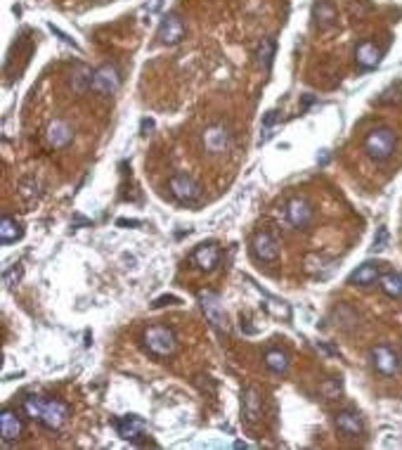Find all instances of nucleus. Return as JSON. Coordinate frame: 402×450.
Listing matches in <instances>:
<instances>
[{
	"mask_svg": "<svg viewBox=\"0 0 402 450\" xmlns=\"http://www.w3.org/2000/svg\"><path fill=\"white\" fill-rule=\"evenodd\" d=\"M386 240H388V232H386V227H381L379 235L374 237V249H384V247H386Z\"/></svg>",
	"mask_w": 402,
	"mask_h": 450,
	"instance_id": "27",
	"label": "nucleus"
},
{
	"mask_svg": "<svg viewBox=\"0 0 402 450\" xmlns=\"http://www.w3.org/2000/svg\"><path fill=\"white\" fill-rule=\"evenodd\" d=\"M254 256L263 263H275L280 256V245L270 232H258L254 237Z\"/></svg>",
	"mask_w": 402,
	"mask_h": 450,
	"instance_id": "11",
	"label": "nucleus"
},
{
	"mask_svg": "<svg viewBox=\"0 0 402 450\" xmlns=\"http://www.w3.org/2000/svg\"><path fill=\"white\" fill-rule=\"evenodd\" d=\"M201 140H204L206 152L220 154V152H225V149L230 147V133H228V128L225 126H211V128H206L204 131Z\"/></svg>",
	"mask_w": 402,
	"mask_h": 450,
	"instance_id": "13",
	"label": "nucleus"
},
{
	"mask_svg": "<svg viewBox=\"0 0 402 450\" xmlns=\"http://www.w3.org/2000/svg\"><path fill=\"white\" fill-rule=\"evenodd\" d=\"M241 408H244V417L246 422H258L260 420V412H263V401H260V394L256 386H249V389H244V394H241Z\"/></svg>",
	"mask_w": 402,
	"mask_h": 450,
	"instance_id": "14",
	"label": "nucleus"
},
{
	"mask_svg": "<svg viewBox=\"0 0 402 450\" xmlns=\"http://www.w3.org/2000/svg\"><path fill=\"white\" fill-rule=\"evenodd\" d=\"M265 365L270 372H277V375H284L289 370V355L280 349H270L265 353Z\"/></svg>",
	"mask_w": 402,
	"mask_h": 450,
	"instance_id": "23",
	"label": "nucleus"
},
{
	"mask_svg": "<svg viewBox=\"0 0 402 450\" xmlns=\"http://www.w3.org/2000/svg\"><path fill=\"white\" fill-rule=\"evenodd\" d=\"M22 432H24V424L19 412L14 408H3V412H0V438H3L5 446L19 441Z\"/></svg>",
	"mask_w": 402,
	"mask_h": 450,
	"instance_id": "6",
	"label": "nucleus"
},
{
	"mask_svg": "<svg viewBox=\"0 0 402 450\" xmlns=\"http://www.w3.org/2000/svg\"><path fill=\"white\" fill-rule=\"evenodd\" d=\"M336 427H338V432L345 434V436H360V434L364 432L362 420H360V415H358V412H353V410L338 412V415H336Z\"/></svg>",
	"mask_w": 402,
	"mask_h": 450,
	"instance_id": "18",
	"label": "nucleus"
},
{
	"mask_svg": "<svg viewBox=\"0 0 402 450\" xmlns=\"http://www.w3.org/2000/svg\"><path fill=\"white\" fill-rule=\"evenodd\" d=\"M45 140H48V145L53 149H64L74 140V128H71L64 118H55L48 126V131H45Z\"/></svg>",
	"mask_w": 402,
	"mask_h": 450,
	"instance_id": "10",
	"label": "nucleus"
},
{
	"mask_svg": "<svg viewBox=\"0 0 402 450\" xmlns=\"http://www.w3.org/2000/svg\"><path fill=\"white\" fill-rule=\"evenodd\" d=\"M71 76H74V79H71V86L76 88V92H85L92 84V71H88L85 66H76Z\"/></svg>",
	"mask_w": 402,
	"mask_h": 450,
	"instance_id": "25",
	"label": "nucleus"
},
{
	"mask_svg": "<svg viewBox=\"0 0 402 450\" xmlns=\"http://www.w3.org/2000/svg\"><path fill=\"white\" fill-rule=\"evenodd\" d=\"M168 190H171L173 197L178 201H183V204H194V201H199L201 197V185L187 173L173 175V178L168 180Z\"/></svg>",
	"mask_w": 402,
	"mask_h": 450,
	"instance_id": "4",
	"label": "nucleus"
},
{
	"mask_svg": "<svg viewBox=\"0 0 402 450\" xmlns=\"http://www.w3.org/2000/svg\"><path fill=\"white\" fill-rule=\"evenodd\" d=\"M66 417H69V408H66V403L57 401V398H45L43 410H40V420H38L45 429L55 432V429H59L62 424L66 422Z\"/></svg>",
	"mask_w": 402,
	"mask_h": 450,
	"instance_id": "5",
	"label": "nucleus"
},
{
	"mask_svg": "<svg viewBox=\"0 0 402 450\" xmlns=\"http://www.w3.org/2000/svg\"><path fill=\"white\" fill-rule=\"evenodd\" d=\"M372 363H374V370L384 377H393V375H398V370H400L398 353H395L393 349H388V346H374Z\"/></svg>",
	"mask_w": 402,
	"mask_h": 450,
	"instance_id": "7",
	"label": "nucleus"
},
{
	"mask_svg": "<svg viewBox=\"0 0 402 450\" xmlns=\"http://www.w3.org/2000/svg\"><path fill=\"white\" fill-rule=\"evenodd\" d=\"M355 60H358V64L362 66V69H374L381 62V48L376 43H372V40H364V43H360L358 48H355Z\"/></svg>",
	"mask_w": 402,
	"mask_h": 450,
	"instance_id": "15",
	"label": "nucleus"
},
{
	"mask_svg": "<svg viewBox=\"0 0 402 450\" xmlns=\"http://www.w3.org/2000/svg\"><path fill=\"white\" fill-rule=\"evenodd\" d=\"M379 284L384 289V294H388L390 299H402V275L400 273H384L379 277Z\"/></svg>",
	"mask_w": 402,
	"mask_h": 450,
	"instance_id": "22",
	"label": "nucleus"
},
{
	"mask_svg": "<svg viewBox=\"0 0 402 450\" xmlns=\"http://www.w3.org/2000/svg\"><path fill=\"white\" fill-rule=\"evenodd\" d=\"M142 346L149 353L159 355V358H168V355H173L175 349H178V341H175L173 329L163 327V325H154V327L144 329Z\"/></svg>",
	"mask_w": 402,
	"mask_h": 450,
	"instance_id": "1",
	"label": "nucleus"
},
{
	"mask_svg": "<svg viewBox=\"0 0 402 450\" xmlns=\"http://www.w3.org/2000/svg\"><path fill=\"white\" fill-rule=\"evenodd\" d=\"M116 434L123 438V441H137V438L144 434V422L137 420V417H121L116 422Z\"/></svg>",
	"mask_w": 402,
	"mask_h": 450,
	"instance_id": "20",
	"label": "nucleus"
},
{
	"mask_svg": "<svg viewBox=\"0 0 402 450\" xmlns=\"http://www.w3.org/2000/svg\"><path fill=\"white\" fill-rule=\"evenodd\" d=\"M199 301H201V308H204L206 318L209 323L213 325L215 329H225L228 327V320H225V308L220 303V297L215 292H204L199 294Z\"/></svg>",
	"mask_w": 402,
	"mask_h": 450,
	"instance_id": "8",
	"label": "nucleus"
},
{
	"mask_svg": "<svg viewBox=\"0 0 402 450\" xmlns=\"http://www.w3.org/2000/svg\"><path fill=\"white\" fill-rule=\"evenodd\" d=\"M24 235V227L19 223L17 218H12V216H3L0 218V245H12V242L22 240Z\"/></svg>",
	"mask_w": 402,
	"mask_h": 450,
	"instance_id": "21",
	"label": "nucleus"
},
{
	"mask_svg": "<svg viewBox=\"0 0 402 450\" xmlns=\"http://www.w3.org/2000/svg\"><path fill=\"white\" fill-rule=\"evenodd\" d=\"M166 303H178V299H175V297H161V299H157V301H154V306L161 308V306H166Z\"/></svg>",
	"mask_w": 402,
	"mask_h": 450,
	"instance_id": "28",
	"label": "nucleus"
},
{
	"mask_svg": "<svg viewBox=\"0 0 402 450\" xmlns=\"http://www.w3.org/2000/svg\"><path fill=\"white\" fill-rule=\"evenodd\" d=\"M312 17H315V24L319 31H327L332 29L334 24H336V10H334L332 3H327V0H317L315 8H312Z\"/></svg>",
	"mask_w": 402,
	"mask_h": 450,
	"instance_id": "19",
	"label": "nucleus"
},
{
	"mask_svg": "<svg viewBox=\"0 0 402 450\" xmlns=\"http://www.w3.org/2000/svg\"><path fill=\"white\" fill-rule=\"evenodd\" d=\"M395 142H398V136L393 128H374L364 140V149L374 162H386L395 152Z\"/></svg>",
	"mask_w": 402,
	"mask_h": 450,
	"instance_id": "2",
	"label": "nucleus"
},
{
	"mask_svg": "<svg viewBox=\"0 0 402 450\" xmlns=\"http://www.w3.org/2000/svg\"><path fill=\"white\" fill-rule=\"evenodd\" d=\"M121 86V76L114 64H102L100 69L92 71V84L90 90L100 97H111Z\"/></svg>",
	"mask_w": 402,
	"mask_h": 450,
	"instance_id": "3",
	"label": "nucleus"
},
{
	"mask_svg": "<svg viewBox=\"0 0 402 450\" xmlns=\"http://www.w3.org/2000/svg\"><path fill=\"white\" fill-rule=\"evenodd\" d=\"M272 57H275V40H272V38H263V43L258 45V64L265 71H270Z\"/></svg>",
	"mask_w": 402,
	"mask_h": 450,
	"instance_id": "24",
	"label": "nucleus"
},
{
	"mask_svg": "<svg viewBox=\"0 0 402 450\" xmlns=\"http://www.w3.org/2000/svg\"><path fill=\"white\" fill-rule=\"evenodd\" d=\"M192 261L197 263L201 271H213V268L218 266V261H220V251H218V247H215L213 242H209V245L197 247V251L192 253Z\"/></svg>",
	"mask_w": 402,
	"mask_h": 450,
	"instance_id": "17",
	"label": "nucleus"
},
{
	"mask_svg": "<svg viewBox=\"0 0 402 450\" xmlns=\"http://www.w3.org/2000/svg\"><path fill=\"white\" fill-rule=\"evenodd\" d=\"M379 277H381L379 263L367 261V263H362L358 271H353V275L348 277V282L355 284V287H372V284L379 280Z\"/></svg>",
	"mask_w": 402,
	"mask_h": 450,
	"instance_id": "16",
	"label": "nucleus"
},
{
	"mask_svg": "<svg viewBox=\"0 0 402 450\" xmlns=\"http://www.w3.org/2000/svg\"><path fill=\"white\" fill-rule=\"evenodd\" d=\"M43 403H45L43 396H29L27 401H24V412H27V417H31V420H40Z\"/></svg>",
	"mask_w": 402,
	"mask_h": 450,
	"instance_id": "26",
	"label": "nucleus"
},
{
	"mask_svg": "<svg viewBox=\"0 0 402 450\" xmlns=\"http://www.w3.org/2000/svg\"><path fill=\"white\" fill-rule=\"evenodd\" d=\"M159 40L163 45H178L180 40L185 38V24L178 14H166L159 24V31H157Z\"/></svg>",
	"mask_w": 402,
	"mask_h": 450,
	"instance_id": "9",
	"label": "nucleus"
},
{
	"mask_svg": "<svg viewBox=\"0 0 402 450\" xmlns=\"http://www.w3.org/2000/svg\"><path fill=\"white\" fill-rule=\"evenodd\" d=\"M161 3H163V0H154L152 5H147V10H149V12H157V10L161 8Z\"/></svg>",
	"mask_w": 402,
	"mask_h": 450,
	"instance_id": "29",
	"label": "nucleus"
},
{
	"mask_svg": "<svg viewBox=\"0 0 402 450\" xmlns=\"http://www.w3.org/2000/svg\"><path fill=\"white\" fill-rule=\"evenodd\" d=\"M286 218L293 227H308L312 221V206L306 199L293 197L286 204Z\"/></svg>",
	"mask_w": 402,
	"mask_h": 450,
	"instance_id": "12",
	"label": "nucleus"
}]
</instances>
